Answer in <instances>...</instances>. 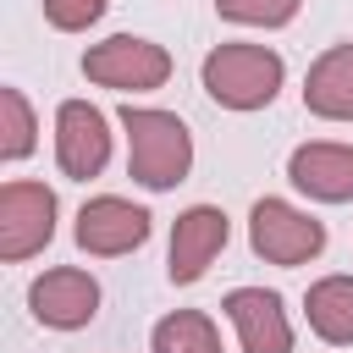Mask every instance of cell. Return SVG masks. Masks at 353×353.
<instances>
[{"label":"cell","instance_id":"obj_1","mask_svg":"<svg viewBox=\"0 0 353 353\" xmlns=\"http://www.w3.org/2000/svg\"><path fill=\"white\" fill-rule=\"evenodd\" d=\"M121 132H127V176L149 193H171L193 171V132L176 110L160 105H121Z\"/></svg>","mask_w":353,"mask_h":353},{"label":"cell","instance_id":"obj_2","mask_svg":"<svg viewBox=\"0 0 353 353\" xmlns=\"http://www.w3.org/2000/svg\"><path fill=\"white\" fill-rule=\"evenodd\" d=\"M199 83L204 94L221 105V110H265L276 105L281 83H287V61L270 50V44H248V39H226L215 44L204 61H199Z\"/></svg>","mask_w":353,"mask_h":353},{"label":"cell","instance_id":"obj_3","mask_svg":"<svg viewBox=\"0 0 353 353\" xmlns=\"http://www.w3.org/2000/svg\"><path fill=\"white\" fill-rule=\"evenodd\" d=\"M83 77L110 94H154L171 83V50L143 33H110L83 50Z\"/></svg>","mask_w":353,"mask_h":353},{"label":"cell","instance_id":"obj_4","mask_svg":"<svg viewBox=\"0 0 353 353\" xmlns=\"http://www.w3.org/2000/svg\"><path fill=\"white\" fill-rule=\"evenodd\" d=\"M248 248L265 259V265H309L325 254V221H314L309 210H298L292 199H254L248 210Z\"/></svg>","mask_w":353,"mask_h":353},{"label":"cell","instance_id":"obj_5","mask_svg":"<svg viewBox=\"0 0 353 353\" xmlns=\"http://www.w3.org/2000/svg\"><path fill=\"white\" fill-rule=\"evenodd\" d=\"M55 237V188L33 182V176H11L0 188V259L22 265L33 254H44Z\"/></svg>","mask_w":353,"mask_h":353},{"label":"cell","instance_id":"obj_6","mask_svg":"<svg viewBox=\"0 0 353 353\" xmlns=\"http://www.w3.org/2000/svg\"><path fill=\"white\" fill-rule=\"evenodd\" d=\"M149 232H154V215H149L143 204L121 199V193H94V199H83L77 226H72L77 248L94 254V259H121V254L143 248Z\"/></svg>","mask_w":353,"mask_h":353},{"label":"cell","instance_id":"obj_7","mask_svg":"<svg viewBox=\"0 0 353 353\" xmlns=\"http://www.w3.org/2000/svg\"><path fill=\"white\" fill-rule=\"evenodd\" d=\"M55 165L72 182H88L110 165V116L88 99L55 105Z\"/></svg>","mask_w":353,"mask_h":353},{"label":"cell","instance_id":"obj_8","mask_svg":"<svg viewBox=\"0 0 353 353\" xmlns=\"http://www.w3.org/2000/svg\"><path fill=\"white\" fill-rule=\"evenodd\" d=\"M232 243V221L221 204H188L176 221H171V248H165V276L171 287H193L215 259L221 248Z\"/></svg>","mask_w":353,"mask_h":353},{"label":"cell","instance_id":"obj_9","mask_svg":"<svg viewBox=\"0 0 353 353\" xmlns=\"http://www.w3.org/2000/svg\"><path fill=\"white\" fill-rule=\"evenodd\" d=\"M28 309H33V320L50 325V331H83V325H94V314H99V281H94L83 265H55V270L33 276Z\"/></svg>","mask_w":353,"mask_h":353},{"label":"cell","instance_id":"obj_10","mask_svg":"<svg viewBox=\"0 0 353 353\" xmlns=\"http://www.w3.org/2000/svg\"><path fill=\"white\" fill-rule=\"evenodd\" d=\"M221 314L232 320L243 353H292V314H287L281 292H270V287H232L221 298Z\"/></svg>","mask_w":353,"mask_h":353},{"label":"cell","instance_id":"obj_11","mask_svg":"<svg viewBox=\"0 0 353 353\" xmlns=\"http://www.w3.org/2000/svg\"><path fill=\"white\" fill-rule=\"evenodd\" d=\"M287 182L314 204H353V143L314 138L287 154Z\"/></svg>","mask_w":353,"mask_h":353},{"label":"cell","instance_id":"obj_12","mask_svg":"<svg viewBox=\"0 0 353 353\" xmlns=\"http://www.w3.org/2000/svg\"><path fill=\"white\" fill-rule=\"evenodd\" d=\"M303 110L320 121H353V39L320 50L303 72Z\"/></svg>","mask_w":353,"mask_h":353},{"label":"cell","instance_id":"obj_13","mask_svg":"<svg viewBox=\"0 0 353 353\" xmlns=\"http://www.w3.org/2000/svg\"><path fill=\"white\" fill-rule=\"evenodd\" d=\"M303 320L325 347H353V276H320L303 292Z\"/></svg>","mask_w":353,"mask_h":353},{"label":"cell","instance_id":"obj_14","mask_svg":"<svg viewBox=\"0 0 353 353\" xmlns=\"http://www.w3.org/2000/svg\"><path fill=\"white\" fill-rule=\"evenodd\" d=\"M149 353H226V347H221V331L204 309H171L154 320Z\"/></svg>","mask_w":353,"mask_h":353},{"label":"cell","instance_id":"obj_15","mask_svg":"<svg viewBox=\"0 0 353 353\" xmlns=\"http://www.w3.org/2000/svg\"><path fill=\"white\" fill-rule=\"evenodd\" d=\"M33 149H39V116H33L28 94H22L17 83H6V88H0V160L17 165V160H28Z\"/></svg>","mask_w":353,"mask_h":353},{"label":"cell","instance_id":"obj_16","mask_svg":"<svg viewBox=\"0 0 353 353\" xmlns=\"http://www.w3.org/2000/svg\"><path fill=\"white\" fill-rule=\"evenodd\" d=\"M303 11V0H215V17L221 22H237V28H287L292 17Z\"/></svg>","mask_w":353,"mask_h":353},{"label":"cell","instance_id":"obj_17","mask_svg":"<svg viewBox=\"0 0 353 353\" xmlns=\"http://www.w3.org/2000/svg\"><path fill=\"white\" fill-rule=\"evenodd\" d=\"M110 0H44V22L55 33H88L99 17H105Z\"/></svg>","mask_w":353,"mask_h":353}]
</instances>
